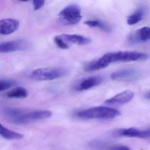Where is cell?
<instances>
[{"label": "cell", "instance_id": "cell-23", "mask_svg": "<svg viewBox=\"0 0 150 150\" xmlns=\"http://www.w3.org/2000/svg\"><path fill=\"white\" fill-rule=\"evenodd\" d=\"M20 1H28V0H20Z\"/></svg>", "mask_w": 150, "mask_h": 150}, {"label": "cell", "instance_id": "cell-17", "mask_svg": "<svg viewBox=\"0 0 150 150\" xmlns=\"http://www.w3.org/2000/svg\"><path fill=\"white\" fill-rule=\"evenodd\" d=\"M84 24L90 28H99L107 33H110L111 31V28L108 25L103 22L98 20L86 21L84 22Z\"/></svg>", "mask_w": 150, "mask_h": 150}, {"label": "cell", "instance_id": "cell-20", "mask_svg": "<svg viewBox=\"0 0 150 150\" xmlns=\"http://www.w3.org/2000/svg\"><path fill=\"white\" fill-rule=\"evenodd\" d=\"M54 41L59 48L63 50H67L70 47V45L67 44L60 35L56 36L54 38Z\"/></svg>", "mask_w": 150, "mask_h": 150}, {"label": "cell", "instance_id": "cell-11", "mask_svg": "<svg viewBox=\"0 0 150 150\" xmlns=\"http://www.w3.org/2000/svg\"><path fill=\"white\" fill-rule=\"evenodd\" d=\"M134 93L133 92L129 90H127L106 100L105 103L108 104H124L130 101L132 99Z\"/></svg>", "mask_w": 150, "mask_h": 150}, {"label": "cell", "instance_id": "cell-10", "mask_svg": "<svg viewBox=\"0 0 150 150\" xmlns=\"http://www.w3.org/2000/svg\"><path fill=\"white\" fill-rule=\"evenodd\" d=\"M103 81V78L100 76H92L81 80L75 87L77 91L88 90L98 86Z\"/></svg>", "mask_w": 150, "mask_h": 150}, {"label": "cell", "instance_id": "cell-13", "mask_svg": "<svg viewBox=\"0 0 150 150\" xmlns=\"http://www.w3.org/2000/svg\"><path fill=\"white\" fill-rule=\"evenodd\" d=\"M137 71L134 69H123L112 73L111 75V78L113 80L128 79L135 77L137 75Z\"/></svg>", "mask_w": 150, "mask_h": 150}, {"label": "cell", "instance_id": "cell-18", "mask_svg": "<svg viewBox=\"0 0 150 150\" xmlns=\"http://www.w3.org/2000/svg\"><path fill=\"white\" fill-rule=\"evenodd\" d=\"M91 147L97 149H108L111 150L113 145H110L109 143L102 140H94L89 143Z\"/></svg>", "mask_w": 150, "mask_h": 150}, {"label": "cell", "instance_id": "cell-6", "mask_svg": "<svg viewBox=\"0 0 150 150\" xmlns=\"http://www.w3.org/2000/svg\"><path fill=\"white\" fill-rule=\"evenodd\" d=\"M31 47V44L29 41L24 39H18L1 43L0 45V52L7 53L28 50Z\"/></svg>", "mask_w": 150, "mask_h": 150}, {"label": "cell", "instance_id": "cell-7", "mask_svg": "<svg viewBox=\"0 0 150 150\" xmlns=\"http://www.w3.org/2000/svg\"><path fill=\"white\" fill-rule=\"evenodd\" d=\"M114 137H137L141 139L150 137V128L146 130H139L136 128L119 129L114 131L112 133Z\"/></svg>", "mask_w": 150, "mask_h": 150}, {"label": "cell", "instance_id": "cell-12", "mask_svg": "<svg viewBox=\"0 0 150 150\" xmlns=\"http://www.w3.org/2000/svg\"><path fill=\"white\" fill-rule=\"evenodd\" d=\"M59 35L69 45L70 44L86 45L91 42V40L89 38L80 35L63 34Z\"/></svg>", "mask_w": 150, "mask_h": 150}, {"label": "cell", "instance_id": "cell-8", "mask_svg": "<svg viewBox=\"0 0 150 150\" xmlns=\"http://www.w3.org/2000/svg\"><path fill=\"white\" fill-rule=\"evenodd\" d=\"M150 40V28L144 27L131 33L128 40L132 44L145 42Z\"/></svg>", "mask_w": 150, "mask_h": 150}, {"label": "cell", "instance_id": "cell-16", "mask_svg": "<svg viewBox=\"0 0 150 150\" xmlns=\"http://www.w3.org/2000/svg\"><path fill=\"white\" fill-rule=\"evenodd\" d=\"M27 89L21 87H17L8 92L6 96L8 98H24L28 96Z\"/></svg>", "mask_w": 150, "mask_h": 150}, {"label": "cell", "instance_id": "cell-9", "mask_svg": "<svg viewBox=\"0 0 150 150\" xmlns=\"http://www.w3.org/2000/svg\"><path fill=\"white\" fill-rule=\"evenodd\" d=\"M20 26L18 20L6 19L0 21V33L2 35H9L17 30Z\"/></svg>", "mask_w": 150, "mask_h": 150}, {"label": "cell", "instance_id": "cell-5", "mask_svg": "<svg viewBox=\"0 0 150 150\" xmlns=\"http://www.w3.org/2000/svg\"><path fill=\"white\" fill-rule=\"evenodd\" d=\"M59 16L64 24L67 25H75L79 23L82 16L81 9L75 4L69 5L61 11Z\"/></svg>", "mask_w": 150, "mask_h": 150}, {"label": "cell", "instance_id": "cell-21", "mask_svg": "<svg viewBox=\"0 0 150 150\" xmlns=\"http://www.w3.org/2000/svg\"><path fill=\"white\" fill-rule=\"evenodd\" d=\"M45 0H33V5L35 11L39 10L42 7Z\"/></svg>", "mask_w": 150, "mask_h": 150}, {"label": "cell", "instance_id": "cell-19", "mask_svg": "<svg viewBox=\"0 0 150 150\" xmlns=\"http://www.w3.org/2000/svg\"><path fill=\"white\" fill-rule=\"evenodd\" d=\"M18 83L16 81L1 79L0 81V91H5L12 87L17 86Z\"/></svg>", "mask_w": 150, "mask_h": 150}, {"label": "cell", "instance_id": "cell-15", "mask_svg": "<svg viewBox=\"0 0 150 150\" xmlns=\"http://www.w3.org/2000/svg\"><path fill=\"white\" fill-rule=\"evenodd\" d=\"M0 134L4 138L8 140L22 139L24 136L21 133L10 130L2 125H0Z\"/></svg>", "mask_w": 150, "mask_h": 150}, {"label": "cell", "instance_id": "cell-22", "mask_svg": "<svg viewBox=\"0 0 150 150\" xmlns=\"http://www.w3.org/2000/svg\"><path fill=\"white\" fill-rule=\"evenodd\" d=\"M145 97L148 100H150V92H148V93L146 94L145 96Z\"/></svg>", "mask_w": 150, "mask_h": 150}, {"label": "cell", "instance_id": "cell-4", "mask_svg": "<svg viewBox=\"0 0 150 150\" xmlns=\"http://www.w3.org/2000/svg\"><path fill=\"white\" fill-rule=\"evenodd\" d=\"M110 64L117 62H131L145 60L149 56L147 54L137 52L120 51L109 52L105 54Z\"/></svg>", "mask_w": 150, "mask_h": 150}, {"label": "cell", "instance_id": "cell-3", "mask_svg": "<svg viewBox=\"0 0 150 150\" xmlns=\"http://www.w3.org/2000/svg\"><path fill=\"white\" fill-rule=\"evenodd\" d=\"M68 73L67 69L62 67L42 68L34 70L30 76L35 80L51 81L63 78Z\"/></svg>", "mask_w": 150, "mask_h": 150}, {"label": "cell", "instance_id": "cell-1", "mask_svg": "<svg viewBox=\"0 0 150 150\" xmlns=\"http://www.w3.org/2000/svg\"><path fill=\"white\" fill-rule=\"evenodd\" d=\"M1 114L12 123L24 125L48 118L52 113L47 110L28 111L22 109L4 108L1 109Z\"/></svg>", "mask_w": 150, "mask_h": 150}, {"label": "cell", "instance_id": "cell-14", "mask_svg": "<svg viewBox=\"0 0 150 150\" xmlns=\"http://www.w3.org/2000/svg\"><path fill=\"white\" fill-rule=\"evenodd\" d=\"M146 12L145 7H139L135 13L131 15L127 19L128 25H133L139 22L143 19Z\"/></svg>", "mask_w": 150, "mask_h": 150}, {"label": "cell", "instance_id": "cell-2", "mask_svg": "<svg viewBox=\"0 0 150 150\" xmlns=\"http://www.w3.org/2000/svg\"><path fill=\"white\" fill-rule=\"evenodd\" d=\"M120 115L117 110L103 106L84 110L77 114L78 117L83 119H110Z\"/></svg>", "mask_w": 150, "mask_h": 150}]
</instances>
